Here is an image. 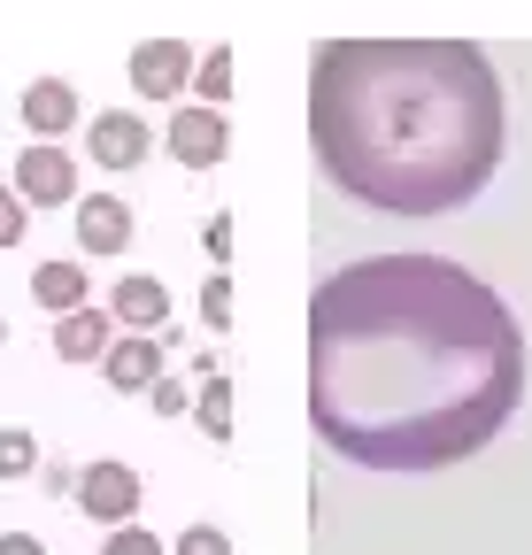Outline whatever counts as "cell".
<instances>
[{
  "label": "cell",
  "mask_w": 532,
  "mask_h": 555,
  "mask_svg": "<svg viewBox=\"0 0 532 555\" xmlns=\"http://www.w3.org/2000/svg\"><path fill=\"white\" fill-rule=\"evenodd\" d=\"M524 401L509 301L447 255H363L309 294V433L386 478L479 455Z\"/></svg>",
  "instance_id": "cell-1"
},
{
  "label": "cell",
  "mask_w": 532,
  "mask_h": 555,
  "mask_svg": "<svg viewBox=\"0 0 532 555\" xmlns=\"http://www.w3.org/2000/svg\"><path fill=\"white\" fill-rule=\"evenodd\" d=\"M309 147L378 217H447L502 170V69L471 39H324L309 54Z\"/></svg>",
  "instance_id": "cell-2"
},
{
  "label": "cell",
  "mask_w": 532,
  "mask_h": 555,
  "mask_svg": "<svg viewBox=\"0 0 532 555\" xmlns=\"http://www.w3.org/2000/svg\"><path fill=\"white\" fill-rule=\"evenodd\" d=\"M78 509L93 517V525H131L140 517V502H147V478L131 470V463H116V455H101V463H86L78 470Z\"/></svg>",
  "instance_id": "cell-3"
},
{
  "label": "cell",
  "mask_w": 532,
  "mask_h": 555,
  "mask_svg": "<svg viewBox=\"0 0 532 555\" xmlns=\"http://www.w3.org/2000/svg\"><path fill=\"white\" fill-rule=\"evenodd\" d=\"M16 193H24L31 208H70V201H78V163H70V147H54V139L24 147V155H16Z\"/></svg>",
  "instance_id": "cell-4"
},
{
  "label": "cell",
  "mask_w": 532,
  "mask_h": 555,
  "mask_svg": "<svg viewBox=\"0 0 532 555\" xmlns=\"http://www.w3.org/2000/svg\"><path fill=\"white\" fill-rule=\"evenodd\" d=\"M163 147L185 163V170H217L224 163V147H232V124H224V108H178L170 116V131H163Z\"/></svg>",
  "instance_id": "cell-5"
},
{
  "label": "cell",
  "mask_w": 532,
  "mask_h": 555,
  "mask_svg": "<svg viewBox=\"0 0 532 555\" xmlns=\"http://www.w3.org/2000/svg\"><path fill=\"white\" fill-rule=\"evenodd\" d=\"M147 116H131V108H101L93 124H86V155L101 163V170H140L147 163Z\"/></svg>",
  "instance_id": "cell-6"
},
{
  "label": "cell",
  "mask_w": 532,
  "mask_h": 555,
  "mask_svg": "<svg viewBox=\"0 0 532 555\" xmlns=\"http://www.w3.org/2000/svg\"><path fill=\"white\" fill-rule=\"evenodd\" d=\"M131 86H140L147 101H178L193 86V47L185 39H147L131 47Z\"/></svg>",
  "instance_id": "cell-7"
},
{
  "label": "cell",
  "mask_w": 532,
  "mask_h": 555,
  "mask_svg": "<svg viewBox=\"0 0 532 555\" xmlns=\"http://www.w3.org/2000/svg\"><path fill=\"white\" fill-rule=\"evenodd\" d=\"M101 378L116 393H147L163 378V332H116L108 356H101Z\"/></svg>",
  "instance_id": "cell-8"
},
{
  "label": "cell",
  "mask_w": 532,
  "mask_h": 555,
  "mask_svg": "<svg viewBox=\"0 0 532 555\" xmlns=\"http://www.w3.org/2000/svg\"><path fill=\"white\" fill-rule=\"evenodd\" d=\"M116 332H124V324H116L108 309L78 301V309H62V317H54V356H62V363H101Z\"/></svg>",
  "instance_id": "cell-9"
},
{
  "label": "cell",
  "mask_w": 532,
  "mask_h": 555,
  "mask_svg": "<svg viewBox=\"0 0 532 555\" xmlns=\"http://www.w3.org/2000/svg\"><path fill=\"white\" fill-rule=\"evenodd\" d=\"M108 317H116L124 332H163V324H170V294H163V278H147V270L116 278V294H108Z\"/></svg>",
  "instance_id": "cell-10"
},
{
  "label": "cell",
  "mask_w": 532,
  "mask_h": 555,
  "mask_svg": "<svg viewBox=\"0 0 532 555\" xmlns=\"http://www.w3.org/2000/svg\"><path fill=\"white\" fill-rule=\"evenodd\" d=\"M16 116H24V131L62 139V131L78 124V86H70V78H31V86H24V101H16Z\"/></svg>",
  "instance_id": "cell-11"
},
{
  "label": "cell",
  "mask_w": 532,
  "mask_h": 555,
  "mask_svg": "<svg viewBox=\"0 0 532 555\" xmlns=\"http://www.w3.org/2000/svg\"><path fill=\"white\" fill-rule=\"evenodd\" d=\"M78 247H86V255H124V247H131V201L86 193V201H78Z\"/></svg>",
  "instance_id": "cell-12"
},
{
  "label": "cell",
  "mask_w": 532,
  "mask_h": 555,
  "mask_svg": "<svg viewBox=\"0 0 532 555\" xmlns=\"http://www.w3.org/2000/svg\"><path fill=\"white\" fill-rule=\"evenodd\" d=\"M86 294H93V286H86V262H39V270H31V301L54 309V317L78 309Z\"/></svg>",
  "instance_id": "cell-13"
},
{
  "label": "cell",
  "mask_w": 532,
  "mask_h": 555,
  "mask_svg": "<svg viewBox=\"0 0 532 555\" xmlns=\"http://www.w3.org/2000/svg\"><path fill=\"white\" fill-rule=\"evenodd\" d=\"M193 425H202L217 448L232 440V378H224V371H209V378H202V393H193Z\"/></svg>",
  "instance_id": "cell-14"
},
{
  "label": "cell",
  "mask_w": 532,
  "mask_h": 555,
  "mask_svg": "<svg viewBox=\"0 0 532 555\" xmlns=\"http://www.w3.org/2000/svg\"><path fill=\"white\" fill-rule=\"evenodd\" d=\"M193 93H202L209 108L232 101V47H209V62H193Z\"/></svg>",
  "instance_id": "cell-15"
},
{
  "label": "cell",
  "mask_w": 532,
  "mask_h": 555,
  "mask_svg": "<svg viewBox=\"0 0 532 555\" xmlns=\"http://www.w3.org/2000/svg\"><path fill=\"white\" fill-rule=\"evenodd\" d=\"M31 470H39V440L9 425V433H0V478H31Z\"/></svg>",
  "instance_id": "cell-16"
},
{
  "label": "cell",
  "mask_w": 532,
  "mask_h": 555,
  "mask_svg": "<svg viewBox=\"0 0 532 555\" xmlns=\"http://www.w3.org/2000/svg\"><path fill=\"white\" fill-rule=\"evenodd\" d=\"M202 324H209V332H232V270H209V286H202Z\"/></svg>",
  "instance_id": "cell-17"
},
{
  "label": "cell",
  "mask_w": 532,
  "mask_h": 555,
  "mask_svg": "<svg viewBox=\"0 0 532 555\" xmlns=\"http://www.w3.org/2000/svg\"><path fill=\"white\" fill-rule=\"evenodd\" d=\"M24 232H31V201L16 185H0V247H16Z\"/></svg>",
  "instance_id": "cell-18"
},
{
  "label": "cell",
  "mask_w": 532,
  "mask_h": 555,
  "mask_svg": "<svg viewBox=\"0 0 532 555\" xmlns=\"http://www.w3.org/2000/svg\"><path fill=\"white\" fill-rule=\"evenodd\" d=\"M101 555H163V540H155V532H140V525H108Z\"/></svg>",
  "instance_id": "cell-19"
},
{
  "label": "cell",
  "mask_w": 532,
  "mask_h": 555,
  "mask_svg": "<svg viewBox=\"0 0 532 555\" xmlns=\"http://www.w3.org/2000/svg\"><path fill=\"white\" fill-rule=\"evenodd\" d=\"M178 555H232V540H224L217 525H185V532H178Z\"/></svg>",
  "instance_id": "cell-20"
},
{
  "label": "cell",
  "mask_w": 532,
  "mask_h": 555,
  "mask_svg": "<svg viewBox=\"0 0 532 555\" xmlns=\"http://www.w3.org/2000/svg\"><path fill=\"white\" fill-rule=\"evenodd\" d=\"M202 247H209V262H217V270L232 262V217H224V208H217V217H209V232H202Z\"/></svg>",
  "instance_id": "cell-21"
},
{
  "label": "cell",
  "mask_w": 532,
  "mask_h": 555,
  "mask_svg": "<svg viewBox=\"0 0 532 555\" xmlns=\"http://www.w3.org/2000/svg\"><path fill=\"white\" fill-rule=\"evenodd\" d=\"M147 401H155L163 416H185V409H193V393H185L178 378H155V386H147Z\"/></svg>",
  "instance_id": "cell-22"
},
{
  "label": "cell",
  "mask_w": 532,
  "mask_h": 555,
  "mask_svg": "<svg viewBox=\"0 0 532 555\" xmlns=\"http://www.w3.org/2000/svg\"><path fill=\"white\" fill-rule=\"evenodd\" d=\"M0 555H47V547H39L31 532H9V540H0Z\"/></svg>",
  "instance_id": "cell-23"
},
{
  "label": "cell",
  "mask_w": 532,
  "mask_h": 555,
  "mask_svg": "<svg viewBox=\"0 0 532 555\" xmlns=\"http://www.w3.org/2000/svg\"><path fill=\"white\" fill-rule=\"evenodd\" d=\"M0 339H9V317H0Z\"/></svg>",
  "instance_id": "cell-24"
}]
</instances>
